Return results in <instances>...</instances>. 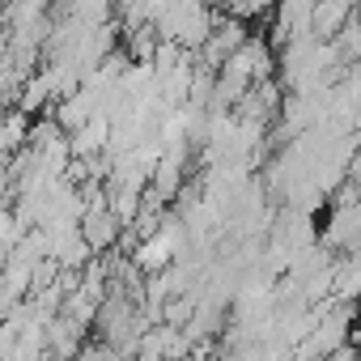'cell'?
Here are the masks:
<instances>
[{
    "instance_id": "cell-7",
    "label": "cell",
    "mask_w": 361,
    "mask_h": 361,
    "mask_svg": "<svg viewBox=\"0 0 361 361\" xmlns=\"http://www.w3.org/2000/svg\"><path fill=\"white\" fill-rule=\"evenodd\" d=\"M0 115H5V111H0Z\"/></svg>"
},
{
    "instance_id": "cell-5",
    "label": "cell",
    "mask_w": 361,
    "mask_h": 361,
    "mask_svg": "<svg viewBox=\"0 0 361 361\" xmlns=\"http://www.w3.org/2000/svg\"><path fill=\"white\" fill-rule=\"evenodd\" d=\"M276 5V0H230V9H234V18L243 22V18H255V13H268Z\"/></svg>"
},
{
    "instance_id": "cell-4",
    "label": "cell",
    "mask_w": 361,
    "mask_h": 361,
    "mask_svg": "<svg viewBox=\"0 0 361 361\" xmlns=\"http://www.w3.org/2000/svg\"><path fill=\"white\" fill-rule=\"evenodd\" d=\"M26 132H30V115L22 111L0 115V157H13L18 149H26Z\"/></svg>"
},
{
    "instance_id": "cell-6",
    "label": "cell",
    "mask_w": 361,
    "mask_h": 361,
    "mask_svg": "<svg viewBox=\"0 0 361 361\" xmlns=\"http://www.w3.org/2000/svg\"><path fill=\"white\" fill-rule=\"evenodd\" d=\"M5 259H9V251H5V247H0V268H5Z\"/></svg>"
},
{
    "instance_id": "cell-1",
    "label": "cell",
    "mask_w": 361,
    "mask_h": 361,
    "mask_svg": "<svg viewBox=\"0 0 361 361\" xmlns=\"http://www.w3.org/2000/svg\"><path fill=\"white\" fill-rule=\"evenodd\" d=\"M77 234L85 238V247H90L94 255H106V251L119 247L123 226H119V221L102 209V200H98V204H85V213H81V221H77Z\"/></svg>"
},
{
    "instance_id": "cell-2",
    "label": "cell",
    "mask_w": 361,
    "mask_h": 361,
    "mask_svg": "<svg viewBox=\"0 0 361 361\" xmlns=\"http://www.w3.org/2000/svg\"><path fill=\"white\" fill-rule=\"evenodd\" d=\"M357 221H361L357 204H331V213H327V230H323V247H327V251H344V255H353V251H357Z\"/></svg>"
},
{
    "instance_id": "cell-3",
    "label": "cell",
    "mask_w": 361,
    "mask_h": 361,
    "mask_svg": "<svg viewBox=\"0 0 361 361\" xmlns=\"http://www.w3.org/2000/svg\"><path fill=\"white\" fill-rule=\"evenodd\" d=\"M353 18V5H344V0H319V5H310V39H336V30Z\"/></svg>"
}]
</instances>
